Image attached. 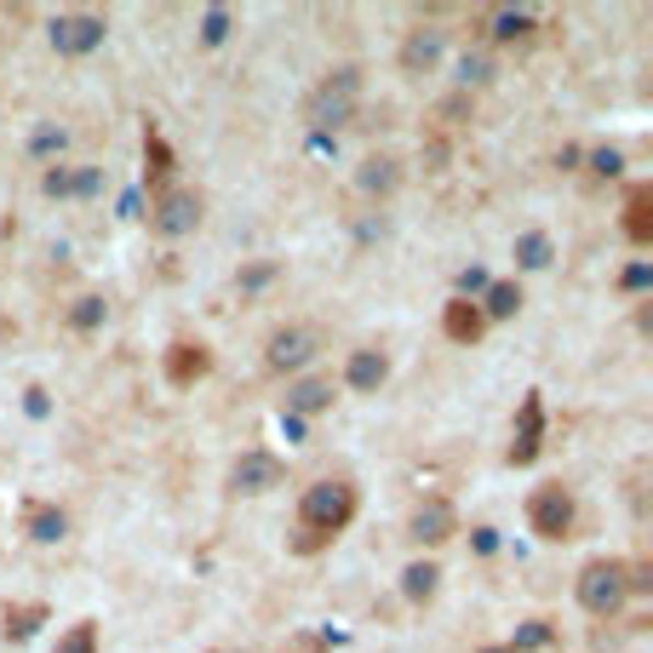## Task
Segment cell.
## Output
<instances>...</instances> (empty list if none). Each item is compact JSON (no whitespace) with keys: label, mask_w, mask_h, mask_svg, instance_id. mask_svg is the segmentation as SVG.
I'll return each instance as SVG.
<instances>
[{"label":"cell","mask_w":653,"mask_h":653,"mask_svg":"<svg viewBox=\"0 0 653 653\" xmlns=\"http://www.w3.org/2000/svg\"><path fill=\"white\" fill-rule=\"evenodd\" d=\"M356 511H362L356 482H344V476H321V482H310L305 493H298V534H293V550H298V557H316V550H326L350 522H356Z\"/></svg>","instance_id":"cell-1"},{"label":"cell","mask_w":653,"mask_h":653,"mask_svg":"<svg viewBox=\"0 0 653 653\" xmlns=\"http://www.w3.org/2000/svg\"><path fill=\"white\" fill-rule=\"evenodd\" d=\"M573 596L591 619H619L625 602H631V562L625 557H591L573 580Z\"/></svg>","instance_id":"cell-2"},{"label":"cell","mask_w":653,"mask_h":653,"mask_svg":"<svg viewBox=\"0 0 653 653\" xmlns=\"http://www.w3.org/2000/svg\"><path fill=\"white\" fill-rule=\"evenodd\" d=\"M362 104V64H339L326 81L305 98V121L310 127H344Z\"/></svg>","instance_id":"cell-3"},{"label":"cell","mask_w":653,"mask_h":653,"mask_svg":"<svg viewBox=\"0 0 653 653\" xmlns=\"http://www.w3.org/2000/svg\"><path fill=\"white\" fill-rule=\"evenodd\" d=\"M201 218H207V195L179 184V190H161L156 195V207H149V236H161V241H184L201 230Z\"/></svg>","instance_id":"cell-4"},{"label":"cell","mask_w":653,"mask_h":653,"mask_svg":"<svg viewBox=\"0 0 653 653\" xmlns=\"http://www.w3.org/2000/svg\"><path fill=\"white\" fill-rule=\"evenodd\" d=\"M573 522H580V499H573V488H562V482L534 488V499H527V527H534L545 545L573 539Z\"/></svg>","instance_id":"cell-5"},{"label":"cell","mask_w":653,"mask_h":653,"mask_svg":"<svg viewBox=\"0 0 653 653\" xmlns=\"http://www.w3.org/2000/svg\"><path fill=\"white\" fill-rule=\"evenodd\" d=\"M53 53L58 58H87V53H98L104 46V35H110V23H104V12H64V18H53Z\"/></svg>","instance_id":"cell-6"},{"label":"cell","mask_w":653,"mask_h":653,"mask_svg":"<svg viewBox=\"0 0 653 653\" xmlns=\"http://www.w3.org/2000/svg\"><path fill=\"white\" fill-rule=\"evenodd\" d=\"M287 482V465L270 454V447H247V454L230 465V493H247V499H259V493H275Z\"/></svg>","instance_id":"cell-7"},{"label":"cell","mask_w":653,"mask_h":653,"mask_svg":"<svg viewBox=\"0 0 653 653\" xmlns=\"http://www.w3.org/2000/svg\"><path fill=\"white\" fill-rule=\"evenodd\" d=\"M459 534V511L447 505L442 493H431L424 505H413V516H408V539L419 545V550H436V545H447Z\"/></svg>","instance_id":"cell-8"},{"label":"cell","mask_w":653,"mask_h":653,"mask_svg":"<svg viewBox=\"0 0 653 653\" xmlns=\"http://www.w3.org/2000/svg\"><path fill=\"white\" fill-rule=\"evenodd\" d=\"M316 350H321L316 326H275V333L264 339V367L270 373H293V367H305Z\"/></svg>","instance_id":"cell-9"},{"label":"cell","mask_w":653,"mask_h":653,"mask_svg":"<svg viewBox=\"0 0 653 653\" xmlns=\"http://www.w3.org/2000/svg\"><path fill=\"white\" fill-rule=\"evenodd\" d=\"M545 447V396L527 390L516 408V431H511V465H534Z\"/></svg>","instance_id":"cell-10"},{"label":"cell","mask_w":653,"mask_h":653,"mask_svg":"<svg viewBox=\"0 0 653 653\" xmlns=\"http://www.w3.org/2000/svg\"><path fill=\"white\" fill-rule=\"evenodd\" d=\"M442 46H447V30H436V23L413 30L408 41H401V53H396L401 75H431V69L442 64Z\"/></svg>","instance_id":"cell-11"},{"label":"cell","mask_w":653,"mask_h":653,"mask_svg":"<svg viewBox=\"0 0 653 653\" xmlns=\"http://www.w3.org/2000/svg\"><path fill=\"white\" fill-rule=\"evenodd\" d=\"M213 373V350L201 344V339H179L167 350V385H179V390H190L195 379H207Z\"/></svg>","instance_id":"cell-12"},{"label":"cell","mask_w":653,"mask_h":653,"mask_svg":"<svg viewBox=\"0 0 653 653\" xmlns=\"http://www.w3.org/2000/svg\"><path fill=\"white\" fill-rule=\"evenodd\" d=\"M385 379H390V356H385V350H350V362H344V385L350 390L373 396Z\"/></svg>","instance_id":"cell-13"},{"label":"cell","mask_w":653,"mask_h":653,"mask_svg":"<svg viewBox=\"0 0 653 653\" xmlns=\"http://www.w3.org/2000/svg\"><path fill=\"white\" fill-rule=\"evenodd\" d=\"M619 224H625V241L631 247H653V184H631Z\"/></svg>","instance_id":"cell-14"},{"label":"cell","mask_w":653,"mask_h":653,"mask_svg":"<svg viewBox=\"0 0 653 653\" xmlns=\"http://www.w3.org/2000/svg\"><path fill=\"white\" fill-rule=\"evenodd\" d=\"M442 333L454 339V344H482L488 333V316L470 305V298H447V310H442Z\"/></svg>","instance_id":"cell-15"},{"label":"cell","mask_w":653,"mask_h":653,"mask_svg":"<svg viewBox=\"0 0 653 653\" xmlns=\"http://www.w3.org/2000/svg\"><path fill=\"white\" fill-rule=\"evenodd\" d=\"M144 184L149 190H172V144L156 133V127H144Z\"/></svg>","instance_id":"cell-16"},{"label":"cell","mask_w":653,"mask_h":653,"mask_svg":"<svg viewBox=\"0 0 653 653\" xmlns=\"http://www.w3.org/2000/svg\"><path fill=\"white\" fill-rule=\"evenodd\" d=\"M396 184H401V161L396 156H367L362 172H356L362 195H396Z\"/></svg>","instance_id":"cell-17"},{"label":"cell","mask_w":653,"mask_h":653,"mask_svg":"<svg viewBox=\"0 0 653 653\" xmlns=\"http://www.w3.org/2000/svg\"><path fill=\"white\" fill-rule=\"evenodd\" d=\"M321 408H333V379H298L287 390V413H321Z\"/></svg>","instance_id":"cell-18"},{"label":"cell","mask_w":653,"mask_h":653,"mask_svg":"<svg viewBox=\"0 0 653 653\" xmlns=\"http://www.w3.org/2000/svg\"><path fill=\"white\" fill-rule=\"evenodd\" d=\"M476 310H482L488 321H511L522 310V287L516 282H488V293H482V305H476Z\"/></svg>","instance_id":"cell-19"},{"label":"cell","mask_w":653,"mask_h":653,"mask_svg":"<svg viewBox=\"0 0 653 653\" xmlns=\"http://www.w3.org/2000/svg\"><path fill=\"white\" fill-rule=\"evenodd\" d=\"M539 23H534V12H488V35L499 41V46H516V41H527Z\"/></svg>","instance_id":"cell-20"},{"label":"cell","mask_w":653,"mask_h":653,"mask_svg":"<svg viewBox=\"0 0 653 653\" xmlns=\"http://www.w3.org/2000/svg\"><path fill=\"white\" fill-rule=\"evenodd\" d=\"M436 585H442L436 562H408V568H401V596H408V602H431Z\"/></svg>","instance_id":"cell-21"},{"label":"cell","mask_w":653,"mask_h":653,"mask_svg":"<svg viewBox=\"0 0 653 653\" xmlns=\"http://www.w3.org/2000/svg\"><path fill=\"white\" fill-rule=\"evenodd\" d=\"M41 625H46L41 602H30V608H7V619H0V637H7V642H30Z\"/></svg>","instance_id":"cell-22"},{"label":"cell","mask_w":653,"mask_h":653,"mask_svg":"<svg viewBox=\"0 0 653 653\" xmlns=\"http://www.w3.org/2000/svg\"><path fill=\"white\" fill-rule=\"evenodd\" d=\"M69 534V516L58 511V505H35L30 511V539H41V545H58Z\"/></svg>","instance_id":"cell-23"},{"label":"cell","mask_w":653,"mask_h":653,"mask_svg":"<svg viewBox=\"0 0 653 653\" xmlns=\"http://www.w3.org/2000/svg\"><path fill=\"white\" fill-rule=\"evenodd\" d=\"M104 316H110V305H104L98 293H87V298H75L69 326H75V333H98V326H104Z\"/></svg>","instance_id":"cell-24"},{"label":"cell","mask_w":653,"mask_h":653,"mask_svg":"<svg viewBox=\"0 0 653 653\" xmlns=\"http://www.w3.org/2000/svg\"><path fill=\"white\" fill-rule=\"evenodd\" d=\"M516 264H522V270H545V264H550V236H545V230H527V236L516 241Z\"/></svg>","instance_id":"cell-25"},{"label":"cell","mask_w":653,"mask_h":653,"mask_svg":"<svg viewBox=\"0 0 653 653\" xmlns=\"http://www.w3.org/2000/svg\"><path fill=\"white\" fill-rule=\"evenodd\" d=\"M53 653H98V625H92V619L69 625V631L58 637V648H53Z\"/></svg>","instance_id":"cell-26"},{"label":"cell","mask_w":653,"mask_h":653,"mask_svg":"<svg viewBox=\"0 0 653 653\" xmlns=\"http://www.w3.org/2000/svg\"><path fill=\"white\" fill-rule=\"evenodd\" d=\"M275 275H282V264H275V259H259V264H247V270L236 275V287H241V293H259V287L275 282Z\"/></svg>","instance_id":"cell-27"},{"label":"cell","mask_w":653,"mask_h":653,"mask_svg":"<svg viewBox=\"0 0 653 653\" xmlns=\"http://www.w3.org/2000/svg\"><path fill=\"white\" fill-rule=\"evenodd\" d=\"M459 81H465V87H488V81H493V58H488V53H465Z\"/></svg>","instance_id":"cell-28"},{"label":"cell","mask_w":653,"mask_h":653,"mask_svg":"<svg viewBox=\"0 0 653 653\" xmlns=\"http://www.w3.org/2000/svg\"><path fill=\"white\" fill-rule=\"evenodd\" d=\"M591 172H596V179H619V172H625V156H619L614 144H602V149H591Z\"/></svg>","instance_id":"cell-29"},{"label":"cell","mask_w":653,"mask_h":653,"mask_svg":"<svg viewBox=\"0 0 653 653\" xmlns=\"http://www.w3.org/2000/svg\"><path fill=\"white\" fill-rule=\"evenodd\" d=\"M224 35H230V12L213 7L207 18H201V41H207V46H224Z\"/></svg>","instance_id":"cell-30"},{"label":"cell","mask_w":653,"mask_h":653,"mask_svg":"<svg viewBox=\"0 0 653 653\" xmlns=\"http://www.w3.org/2000/svg\"><path fill=\"white\" fill-rule=\"evenodd\" d=\"M545 642H550V625H545V619H527L522 631H516V642H511V648H516V653H527V648H545Z\"/></svg>","instance_id":"cell-31"},{"label":"cell","mask_w":653,"mask_h":653,"mask_svg":"<svg viewBox=\"0 0 653 653\" xmlns=\"http://www.w3.org/2000/svg\"><path fill=\"white\" fill-rule=\"evenodd\" d=\"M642 287H653V270L648 264H631V270L619 275V293H642Z\"/></svg>","instance_id":"cell-32"},{"label":"cell","mask_w":653,"mask_h":653,"mask_svg":"<svg viewBox=\"0 0 653 653\" xmlns=\"http://www.w3.org/2000/svg\"><path fill=\"white\" fill-rule=\"evenodd\" d=\"M459 287H465V293H488V275H482V270H465Z\"/></svg>","instance_id":"cell-33"},{"label":"cell","mask_w":653,"mask_h":653,"mask_svg":"<svg viewBox=\"0 0 653 653\" xmlns=\"http://www.w3.org/2000/svg\"><path fill=\"white\" fill-rule=\"evenodd\" d=\"M53 149H64V133H41L35 138V156H53Z\"/></svg>","instance_id":"cell-34"},{"label":"cell","mask_w":653,"mask_h":653,"mask_svg":"<svg viewBox=\"0 0 653 653\" xmlns=\"http://www.w3.org/2000/svg\"><path fill=\"white\" fill-rule=\"evenodd\" d=\"M476 653H516V648H476Z\"/></svg>","instance_id":"cell-35"},{"label":"cell","mask_w":653,"mask_h":653,"mask_svg":"<svg viewBox=\"0 0 653 653\" xmlns=\"http://www.w3.org/2000/svg\"><path fill=\"white\" fill-rule=\"evenodd\" d=\"M287 653H316V648H287Z\"/></svg>","instance_id":"cell-36"},{"label":"cell","mask_w":653,"mask_h":653,"mask_svg":"<svg viewBox=\"0 0 653 653\" xmlns=\"http://www.w3.org/2000/svg\"><path fill=\"white\" fill-rule=\"evenodd\" d=\"M213 653H224V648H213Z\"/></svg>","instance_id":"cell-37"}]
</instances>
